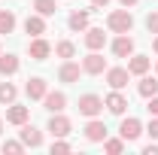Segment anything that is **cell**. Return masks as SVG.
I'll return each mask as SVG.
<instances>
[{
	"mask_svg": "<svg viewBox=\"0 0 158 155\" xmlns=\"http://www.w3.org/2000/svg\"><path fill=\"white\" fill-rule=\"evenodd\" d=\"M12 27H15V15L9 9H0V34H9Z\"/></svg>",
	"mask_w": 158,
	"mask_h": 155,
	"instance_id": "cb8c5ba5",
	"label": "cell"
},
{
	"mask_svg": "<svg viewBox=\"0 0 158 155\" xmlns=\"http://www.w3.org/2000/svg\"><path fill=\"white\" fill-rule=\"evenodd\" d=\"M103 149H106L110 155H118L122 149H125V140H106V143H103Z\"/></svg>",
	"mask_w": 158,
	"mask_h": 155,
	"instance_id": "4316f807",
	"label": "cell"
},
{
	"mask_svg": "<svg viewBox=\"0 0 158 155\" xmlns=\"http://www.w3.org/2000/svg\"><path fill=\"white\" fill-rule=\"evenodd\" d=\"M3 152H9V155H21V152H24V143H19V140H6V143H3Z\"/></svg>",
	"mask_w": 158,
	"mask_h": 155,
	"instance_id": "484cf974",
	"label": "cell"
},
{
	"mask_svg": "<svg viewBox=\"0 0 158 155\" xmlns=\"http://www.w3.org/2000/svg\"><path fill=\"white\" fill-rule=\"evenodd\" d=\"M106 24H110V31H116V34H128V31L134 27V15H131L128 9H118V12H110Z\"/></svg>",
	"mask_w": 158,
	"mask_h": 155,
	"instance_id": "6da1fadb",
	"label": "cell"
},
{
	"mask_svg": "<svg viewBox=\"0 0 158 155\" xmlns=\"http://www.w3.org/2000/svg\"><path fill=\"white\" fill-rule=\"evenodd\" d=\"M67 24H70V31H85L88 27V12H73L67 19Z\"/></svg>",
	"mask_w": 158,
	"mask_h": 155,
	"instance_id": "7402d4cb",
	"label": "cell"
},
{
	"mask_svg": "<svg viewBox=\"0 0 158 155\" xmlns=\"http://www.w3.org/2000/svg\"><path fill=\"white\" fill-rule=\"evenodd\" d=\"M94 6H110V0H91Z\"/></svg>",
	"mask_w": 158,
	"mask_h": 155,
	"instance_id": "1f68e13d",
	"label": "cell"
},
{
	"mask_svg": "<svg viewBox=\"0 0 158 155\" xmlns=\"http://www.w3.org/2000/svg\"><path fill=\"white\" fill-rule=\"evenodd\" d=\"M128 76H131V73H128L125 67H113V70H106V82H110V88H116V91L128 85Z\"/></svg>",
	"mask_w": 158,
	"mask_h": 155,
	"instance_id": "8992f818",
	"label": "cell"
},
{
	"mask_svg": "<svg viewBox=\"0 0 158 155\" xmlns=\"http://www.w3.org/2000/svg\"><path fill=\"white\" fill-rule=\"evenodd\" d=\"M146 70H149V58H146V55H134V58H131V64H128V73L143 76Z\"/></svg>",
	"mask_w": 158,
	"mask_h": 155,
	"instance_id": "ac0fdd59",
	"label": "cell"
},
{
	"mask_svg": "<svg viewBox=\"0 0 158 155\" xmlns=\"http://www.w3.org/2000/svg\"><path fill=\"white\" fill-rule=\"evenodd\" d=\"M103 107H106L110 113H116V116H122V113L128 110V97H125V94H118L116 88H113V94H110L106 100H103Z\"/></svg>",
	"mask_w": 158,
	"mask_h": 155,
	"instance_id": "277c9868",
	"label": "cell"
},
{
	"mask_svg": "<svg viewBox=\"0 0 158 155\" xmlns=\"http://www.w3.org/2000/svg\"><path fill=\"white\" fill-rule=\"evenodd\" d=\"M118 134H122V140H137L143 134V125H140L137 119H125L122 128H118Z\"/></svg>",
	"mask_w": 158,
	"mask_h": 155,
	"instance_id": "ba28073f",
	"label": "cell"
},
{
	"mask_svg": "<svg viewBox=\"0 0 158 155\" xmlns=\"http://www.w3.org/2000/svg\"><path fill=\"white\" fill-rule=\"evenodd\" d=\"M79 73H82V67H79V64H73V61H64V64H61V70H58L61 82H76Z\"/></svg>",
	"mask_w": 158,
	"mask_h": 155,
	"instance_id": "9a60e30c",
	"label": "cell"
},
{
	"mask_svg": "<svg viewBox=\"0 0 158 155\" xmlns=\"http://www.w3.org/2000/svg\"><path fill=\"white\" fill-rule=\"evenodd\" d=\"M82 70H85V73H91V76H98V73H103V70H106V61H103V55H98V52H91L88 58L82 61Z\"/></svg>",
	"mask_w": 158,
	"mask_h": 155,
	"instance_id": "3957f363",
	"label": "cell"
},
{
	"mask_svg": "<svg viewBox=\"0 0 158 155\" xmlns=\"http://www.w3.org/2000/svg\"><path fill=\"white\" fill-rule=\"evenodd\" d=\"M55 152H70V143H64V140H55L52 143V155Z\"/></svg>",
	"mask_w": 158,
	"mask_h": 155,
	"instance_id": "f1b7e54d",
	"label": "cell"
},
{
	"mask_svg": "<svg viewBox=\"0 0 158 155\" xmlns=\"http://www.w3.org/2000/svg\"><path fill=\"white\" fill-rule=\"evenodd\" d=\"M19 73V58L15 55H0V76H12Z\"/></svg>",
	"mask_w": 158,
	"mask_h": 155,
	"instance_id": "e0dca14e",
	"label": "cell"
},
{
	"mask_svg": "<svg viewBox=\"0 0 158 155\" xmlns=\"http://www.w3.org/2000/svg\"><path fill=\"white\" fill-rule=\"evenodd\" d=\"M27 107H9V113H6V122H12V125H24L27 122Z\"/></svg>",
	"mask_w": 158,
	"mask_h": 155,
	"instance_id": "d6986e66",
	"label": "cell"
},
{
	"mask_svg": "<svg viewBox=\"0 0 158 155\" xmlns=\"http://www.w3.org/2000/svg\"><path fill=\"white\" fill-rule=\"evenodd\" d=\"M24 31H27L31 37H43V34H46V21H43V15H27Z\"/></svg>",
	"mask_w": 158,
	"mask_h": 155,
	"instance_id": "2e32d148",
	"label": "cell"
},
{
	"mask_svg": "<svg viewBox=\"0 0 158 155\" xmlns=\"http://www.w3.org/2000/svg\"><path fill=\"white\" fill-rule=\"evenodd\" d=\"M34 9L46 19V15H55V12H58V3H55V0H34Z\"/></svg>",
	"mask_w": 158,
	"mask_h": 155,
	"instance_id": "ffe728a7",
	"label": "cell"
},
{
	"mask_svg": "<svg viewBox=\"0 0 158 155\" xmlns=\"http://www.w3.org/2000/svg\"><path fill=\"white\" fill-rule=\"evenodd\" d=\"M103 43H106V34H103L100 27H85V46H88L91 52L103 49Z\"/></svg>",
	"mask_w": 158,
	"mask_h": 155,
	"instance_id": "5b68a950",
	"label": "cell"
},
{
	"mask_svg": "<svg viewBox=\"0 0 158 155\" xmlns=\"http://www.w3.org/2000/svg\"><path fill=\"white\" fill-rule=\"evenodd\" d=\"M15 94H19V91H15L12 82H0V103H12Z\"/></svg>",
	"mask_w": 158,
	"mask_h": 155,
	"instance_id": "603a6c76",
	"label": "cell"
},
{
	"mask_svg": "<svg viewBox=\"0 0 158 155\" xmlns=\"http://www.w3.org/2000/svg\"><path fill=\"white\" fill-rule=\"evenodd\" d=\"M146 27H149V34H158V12L146 15Z\"/></svg>",
	"mask_w": 158,
	"mask_h": 155,
	"instance_id": "83f0119b",
	"label": "cell"
},
{
	"mask_svg": "<svg viewBox=\"0 0 158 155\" xmlns=\"http://www.w3.org/2000/svg\"><path fill=\"white\" fill-rule=\"evenodd\" d=\"M27 52H31V58H34V61H46V58H49V52H52V46H49L43 37H37L31 46H27Z\"/></svg>",
	"mask_w": 158,
	"mask_h": 155,
	"instance_id": "9c48e42d",
	"label": "cell"
},
{
	"mask_svg": "<svg viewBox=\"0 0 158 155\" xmlns=\"http://www.w3.org/2000/svg\"><path fill=\"white\" fill-rule=\"evenodd\" d=\"M85 137L91 140V143H100V140H106V125L98 122V119H91L88 125H85Z\"/></svg>",
	"mask_w": 158,
	"mask_h": 155,
	"instance_id": "30bf717a",
	"label": "cell"
},
{
	"mask_svg": "<svg viewBox=\"0 0 158 155\" xmlns=\"http://www.w3.org/2000/svg\"><path fill=\"white\" fill-rule=\"evenodd\" d=\"M0 131H3V122H0Z\"/></svg>",
	"mask_w": 158,
	"mask_h": 155,
	"instance_id": "e575fe53",
	"label": "cell"
},
{
	"mask_svg": "<svg viewBox=\"0 0 158 155\" xmlns=\"http://www.w3.org/2000/svg\"><path fill=\"white\" fill-rule=\"evenodd\" d=\"M24 91H27V97H31V100H40V97H46V79H40V76L27 79Z\"/></svg>",
	"mask_w": 158,
	"mask_h": 155,
	"instance_id": "4fadbf2b",
	"label": "cell"
},
{
	"mask_svg": "<svg viewBox=\"0 0 158 155\" xmlns=\"http://www.w3.org/2000/svg\"><path fill=\"white\" fill-rule=\"evenodd\" d=\"M140 94L143 97H155L158 94V79H152V76L140 79Z\"/></svg>",
	"mask_w": 158,
	"mask_h": 155,
	"instance_id": "44dd1931",
	"label": "cell"
},
{
	"mask_svg": "<svg viewBox=\"0 0 158 155\" xmlns=\"http://www.w3.org/2000/svg\"><path fill=\"white\" fill-rule=\"evenodd\" d=\"M55 52H58L61 58H73V55H76V46H73L70 40H61L58 46H55Z\"/></svg>",
	"mask_w": 158,
	"mask_h": 155,
	"instance_id": "d4e9b609",
	"label": "cell"
},
{
	"mask_svg": "<svg viewBox=\"0 0 158 155\" xmlns=\"http://www.w3.org/2000/svg\"><path fill=\"white\" fill-rule=\"evenodd\" d=\"M21 143L31 146V149H37L40 143H43V134H40L34 125H21Z\"/></svg>",
	"mask_w": 158,
	"mask_h": 155,
	"instance_id": "8fae6325",
	"label": "cell"
},
{
	"mask_svg": "<svg viewBox=\"0 0 158 155\" xmlns=\"http://www.w3.org/2000/svg\"><path fill=\"white\" fill-rule=\"evenodd\" d=\"M146 110H149L152 116H158V94H155V97H149V107H146Z\"/></svg>",
	"mask_w": 158,
	"mask_h": 155,
	"instance_id": "4dcf8cb0",
	"label": "cell"
},
{
	"mask_svg": "<svg viewBox=\"0 0 158 155\" xmlns=\"http://www.w3.org/2000/svg\"><path fill=\"white\" fill-rule=\"evenodd\" d=\"M43 103H46V110H52V113H61V110L67 107V97L61 94V91H46Z\"/></svg>",
	"mask_w": 158,
	"mask_h": 155,
	"instance_id": "7c38bea8",
	"label": "cell"
},
{
	"mask_svg": "<svg viewBox=\"0 0 158 155\" xmlns=\"http://www.w3.org/2000/svg\"><path fill=\"white\" fill-rule=\"evenodd\" d=\"M113 55H116V58H128V55H134V40L128 37V34H122V37L113 43Z\"/></svg>",
	"mask_w": 158,
	"mask_h": 155,
	"instance_id": "52a82bcc",
	"label": "cell"
},
{
	"mask_svg": "<svg viewBox=\"0 0 158 155\" xmlns=\"http://www.w3.org/2000/svg\"><path fill=\"white\" fill-rule=\"evenodd\" d=\"M49 131H52V137H67V134H70V119L52 116V119H49Z\"/></svg>",
	"mask_w": 158,
	"mask_h": 155,
	"instance_id": "5bb4252c",
	"label": "cell"
},
{
	"mask_svg": "<svg viewBox=\"0 0 158 155\" xmlns=\"http://www.w3.org/2000/svg\"><path fill=\"white\" fill-rule=\"evenodd\" d=\"M152 49H155V52H158V37H155V43H152Z\"/></svg>",
	"mask_w": 158,
	"mask_h": 155,
	"instance_id": "836d02e7",
	"label": "cell"
},
{
	"mask_svg": "<svg viewBox=\"0 0 158 155\" xmlns=\"http://www.w3.org/2000/svg\"><path fill=\"white\" fill-rule=\"evenodd\" d=\"M100 110H103V100H100L98 94H82V97H79V113H82V116L94 119Z\"/></svg>",
	"mask_w": 158,
	"mask_h": 155,
	"instance_id": "7a4b0ae2",
	"label": "cell"
},
{
	"mask_svg": "<svg viewBox=\"0 0 158 155\" xmlns=\"http://www.w3.org/2000/svg\"><path fill=\"white\" fill-rule=\"evenodd\" d=\"M118 3H122V6H134L137 0H118Z\"/></svg>",
	"mask_w": 158,
	"mask_h": 155,
	"instance_id": "d6a6232c",
	"label": "cell"
},
{
	"mask_svg": "<svg viewBox=\"0 0 158 155\" xmlns=\"http://www.w3.org/2000/svg\"><path fill=\"white\" fill-rule=\"evenodd\" d=\"M146 131H149V137H155V140H158V116L149 122V128H146Z\"/></svg>",
	"mask_w": 158,
	"mask_h": 155,
	"instance_id": "f546056e",
	"label": "cell"
}]
</instances>
